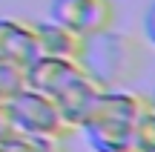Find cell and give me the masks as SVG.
Returning <instances> with one entry per match:
<instances>
[{"mask_svg": "<svg viewBox=\"0 0 155 152\" xmlns=\"http://www.w3.org/2000/svg\"><path fill=\"white\" fill-rule=\"evenodd\" d=\"M78 66L95 78L104 89L127 86L144 69V49L127 32H118L115 26H106L95 34L81 37L78 49Z\"/></svg>", "mask_w": 155, "mask_h": 152, "instance_id": "obj_1", "label": "cell"}, {"mask_svg": "<svg viewBox=\"0 0 155 152\" xmlns=\"http://www.w3.org/2000/svg\"><path fill=\"white\" fill-rule=\"evenodd\" d=\"M144 103L147 95L132 92L127 86L104 89L89 118L78 126V132L92 152H132V129Z\"/></svg>", "mask_w": 155, "mask_h": 152, "instance_id": "obj_2", "label": "cell"}, {"mask_svg": "<svg viewBox=\"0 0 155 152\" xmlns=\"http://www.w3.org/2000/svg\"><path fill=\"white\" fill-rule=\"evenodd\" d=\"M6 109L12 115V124L17 132H26V135H46V138H63L66 141L72 135V126L63 121L61 109H58L55 98L43 95L38 89H29L23 86L17 95H12L6 101Z\"/></svg>", "mask_w": 155, "mask_h": 152, "instance_id": "obj_3", "label": "cell"}, {"mask_svg": "<svg viewBox=\"0 0 155 152\" xmlns=\"http://www.w3.org/2000/svg\"><path fill=\"white\" fill-rule=\"evenodd\" d=\"M46 17L86 37L115 23V6L112 0H52Z\"/></svg>", "mask_w": 155, "mask_h": 152, "instance_id": "obj_4", "label": "cell"}, {"mask_svg": "<svg viewBox=\"0 0 155 152\" xmlns=\"http://www.w3.org/2000/svg\"><path fill=\"white\" fill-rule=\"evenodd\" d=\"M101 92H104V86L81 69V72H78L72 80H66L52 98H55V103H58V109H61L63 121L78 132V126H81L83 121L89 118V112L95 109Z\"/></svg>", "mask_w": 155, "mask_h": 152, "instance_id": "obj_5", "label": "cell"}, {"mask_svg": "<svg viewBox=\"0 0 155 152\" xmlns=\"http://www.w3.org/2000/svg\"><path fill=\"white\" fill-rule=\"evenodd\" d=\"M81 72L78 60L72 57H58V55H43L40 52L32 63L23 66V78H26L29 89H38L43 95H55L66 80H72Z\"/></svg>", "mask_w": 155, "mask_h": 152, "instance_id": "obj_6", "label": "cell"}, {"mask_svg": "<svg viewBox=\"0 0 155 152\" xmlns=\"http://www.w3.org/2000/svg\"><path fill=\"white\" fill-rule=\"evenodd\" d=\"M40 55L38 34L29 20L20 17H0V60L26 66Z\"/></svg>", "mask_w": 155, "mask_h": 152, "instance_id": "obj_7", "label": "cell"}, {"mask_svg": "<svg viewBox=\"0 0 155 152\" xmlns=\"http://www.w3.org/2000/svg\"><path fill=\"white\" fill-rule=\"evenodd\" d=\"M35 26V34H38V46L43 55H58V57H78V49H81V37L75 32H69L66 26L55 20H38L32 23Z\"/></svg>", "mask_w": 155, "mask_h": 152, "instance_id": "obj_8", "label": "cell"}, {"mask_svg": "<svg viewBox=\"0 0 155 152\" xmlns=\"http://www.w3.org/2000/svg\"><path fill=\"white\" fill-rule=\"evenodd\" d=\"M0 152H66V141H63V138L15 132V135L0 147Z\"/></svg>", "mask_w": 155, "mask_h": 152, "instance_id": "obj_9", "label": "cell"}, {"mask_svg": "<svg viewBox=\"0 0 155 152\" xmlns=\"http://www.w3.org/2000/svg\"><path fill=\"white\" fill-rule=\"evenodd\" d=\"M132 152H155V106L150 101L141 106L132 129Z\"/></svg>", "mask_w": 155, "mask_h": 152, "instance_id": "obj_10", "label": "cell"}, {"mask_svg": "<svg viewBox=\"0 0 155 152\" xmlns=\"http://www.w3.org/2000/svg\"><path fill=\"white\" fill-rule=\"evenodd\" d=\"M26 86V78H23V66H15V63L0 60V101H9L12 95Z\"/></svg>", "mask_w": 155, "mask_h": 152, "instance_id": "obj_11", "label": "cell"}, {"mask_svg": "<svg viewBox=\"0 0 155 152\" xmlns=\"http://www.w3.org/2000/svg\"><path fill=\"white\" fill-rule=\"evenodd\" d=\"M141 32H144V40L155 49V0L147 6L144 17H141Z\"/></svg>", "mask_w": 155, "mask_h": 152, "instance_id": "obj_12", "label": "cell"}, {"mask_svg": "<svg viewBox=\"0 0 155 152\" xmlns=\"http://www.w3.org/2000/svg\"><path fill=\"white\" fill-rule=\"evenodd\" d=\"M15 132L17 129H15V124H12V115H9V109H6V101H0V147H3Z\"/></svg>", "mask_w": 155, "mask_h": 152, "instance_id": "obj_13", "label": "cell"}, {"mask_svg": "<svg viewBox=\"0 0 155 152\" xmlns=\"http://www.w3.org/2000/svg\"><path fill=\"white\" fill-rule=\"evenodd\" d=\"M147 101H150V103H152V106H155V89L150 92V95H147Z\"/></svg>", "mask_w": 155, "mask_h": 152, "instance_id": "obj_14", "label": "cell"}]
</instances>
